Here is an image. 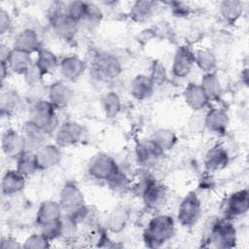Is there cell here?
Returning a JSON list of instances; mask_svg holds the SVG:
<instances>
[{
  "mask_svg": "<svg viewBox=\"0 0 249 249\" xmlns=\"http://www.w3.org/2000/svg\"><path fill=\"white\" fill-rule=\"evenodd\" d=\"M203 246L216 248H232L236 244V230L231 220L227 218H215L206 226Z\"/></svg>",
  "mask_w": 249,
  "mask_h": 249,
  "instance_id": "1",
  "label": "cell"
},
{
  "mask_svg": "<svg viewBox=\"0 0 249 249\" xmlns=\"http://www.w3.org/2000/svg\"><path fill=\"white\" fill-rule=\"evenodd\" d=\"M175 233V222L168 214H158L149 222L143 231L146 246L158 248L168 242Z\"/></svg>",
  "mask_w": 249,
  "mask_h": 249,
  "instance_id": "2",
  "label": "cell"
},
{
  "mask_svg": "<svg viewBox=\"0 0 249 249\" xmlns=\"http://www.w3.org/2000/svg\"><path fill=\"white\" fill-rule=\"evenodd\" d=\"M63 2H53L48 11V20L53 31L61 39L71 40L79 29V23L71 19L65 13Z\"/></svg>",
  "mask_w": 249,
  "mask_h": 249,
  "instance_id": "3",
  "label": "cell"
},
{
  "mask_svg": "<svg viewBox=\"0 0 249 249\" xmlns=\"http://www.w3.org/2000/svg\"><path fill=\"white\" fill-rule=\"evenodd\" d=\"M56 108L49 101L39 99L30 107L28 121L47 135L55 132L58 125Z\"/></svg>",
  "mask_w": 249,
  "mask_h": 249,
  "instance_id": "4",
  "label": "cell"
},
{
  "mask_svg": "<svg viewBox=\"0 0 249 249\" xmlns=\"http://www.w3.org/2000/svg\"><path fill=\"white\" fill-rule=\"evenodd\" d=\"M123 67L119 58L109 53H98L91 59L92 77L102 82L113 81L122 73Z\"/></svg>",
  "mask_w": 249,
  "mask_h": 249,
  "instance_id": "5",
  "label": "cell"
},
{
  "mask_svg": "<svg viewBox=\"0 0 249 249\" xmlns=\"http://www.w3.org/2000/svg\"><path fill=\"white\" fill-rule=\"evenodd\" d=\"M202 213L201 201L195 192L188 193L181 200L177 220L185 228L194 227L200 219Z\"/></svg>",
  "mask_w": 249,
  "mask_h": 249,
  "instance_id": "6",
  "label": "cell"
},
{
  "mask_svg": "<svg viewBox=\"0 0 249 249\" xmlns=\"http://www.w3.org/2000/svg\"><path fill=\"white\" fill-rule=\"evenodd\" d=\"M120 169L116 160L107 154L98 153L91 157L88 164L89 174L96 179L107 181Z\"/></svg>",
  "mask_w": 249,
  "mask_h": 249,
  "instance_id": "7",
  "label": "cell"
},
{
  "mask_svg": "<svg viewBox=\"0 0 249 249\" xmlns=\"http://www.w3.org/2000/svg\"><path fill=\"white\" fill-rule=\"evenodd\" d=\"M164 151L150 137L140 140L135 146V158L137 163L143 168H149L158 162Z\"/></svg>",
  "mask_w": 249,
  "mask_h": 249,
  "instance_id": "8",
  "label": "cell"
},
{
  "mask_svg": "<svg viewBox=\"0 0 249 249\" xmlns=\"http://www.w3.org/2000/svg\"><path fill=\"white\" fill-rule=\"evenodd\" d=\"M58 202L65 215L72 214L86 204L82 191L74 182H67L62 187Z\"/></svg>",
  "mask_w": 249,
  "mask_h": 249,
  "instance_id": "9",
  "label": "cell"
},
{
  "mask_svg": "<svg viewBox=\"0 0 249 249\" xmlns=\"http://www.w3.org/2000/svg\"><path fill=\"white\" fill-rule=\"evenodd\" d=\"M249 209V193L247 189H242L231 194L222 204V212L224 218L231 220L242 216Z\"/></svg>",
  "mask_w": 249,
  "mask_h": 249,
  "instance_id": "10",
  "label": "cell"
},
{
  "mask_svg": "<svg viewBox=\"0 0 249 249\" xmlns=\"http://www.w3.org/2000/svg\"><path fill=\"white\" fill-rule=\"evenodd\" d=\"M63 216L62 209L58 201L45 200L43 201L36 213V224L44 230L46 228L58 224Z\"/></svg>",
  "mask_w": 249,
  "mask_h": 249,
  "instance_id": "11",
  "label": "cell"
},
{
  "mask_svg": "<svg viewBox=\"0 0 249 249\" xmlns=\"http://www.w3.org/2000/svg\"><path fill=\"white\" fill-rule=\"evenodd\" d=\"M195 65V53L191 47L180 46L175 52L171 71L172 74L179 79L186 78L192 72Z\"/></svg>",
  "mask_w": 249,
  "mask_h": 249,
  "instance_id": "12",
  "label": "cell"
},
{
  "mask_svg": "<svg viewBox=\"0 0 249 249\" xmlns=\"http://www.w3.org/2000/svg\"><path fill=\"white\" fill-rule=\"evenodd\" d=\"M85 133L84 127L76 122H65L55 130V142L59 147H70L81 141Z\"/></svg>",
  "mask_w": 249,
  "mask_h": 249,
  "instance_id": "13",
  "label": "cell"
},
{
  "mask_svg": "<svg viewBox=\"0 0 249 249\" xmlns=\"http://www.w3.org/2000/svg\"><path fill=\"white\" fill-rule=\"evenodd\" d=\"M1 148L7 157L17 160L26 150L21 132L13 128L7 129L2 135Z\"/></svg>",
  "mask_w": 249,
  "mask_h": 249,
  "instance_id": "14",
  "label": "cell"
},
{
  "mask_svg": "<svg viewBox=\"0 0 249 249\" xmlns=\"http://www.w3.org/2000/svg\"><path fill=\"white\" fill-rule=\"evenodd\" d=\"M35 155L39 170L54 167L62 160L60 147L53 144H44L35 151Z\"/></svg>",
  "mask_w": 249,
  "mask_h": 249,
  "instance_id": "15",
  "label": "cell"
},
{
  "mask_svg": "<svg viewBox=\"0 0 249 249\" xmlns=\"http://www.w3.org/2000/svg\"><path fill=\"white\" fill-rule=\"evenodd\" d=\"M230 156L227 149L220 145L215 144L205 154L204 166L208 172H216L224 169L229 163Z\"/></svg>",
  "mask_w": 249,
  "mask_h": 249,
  "instance_id": "16",
  "label": "cell"
},
{
  "mask_svg": "<svg viewBox=\"0 0 249 249\" xmlns=\"http://www.w3.org/2000/svg\"><path fill=\"white\" fill-rule=\"evenodd\" d=\"M87 68L86 62L76 55L65 56L59 61V73L63 80L67 82H74L78 80Z\"/></svg>",
  "mask_w": 249,
  "mask_h": 249,
  "instance_id": "17",
  "label": "cell"
},
{
  "mask_svg": "<svg viewBox=\"0 0 249 249\" xmlns=\"http://www.w3.org/2000/svg\"><path fill=\"white\" fill-rule=\"evenodd\" d=\"M48 100L57 109H63L72 100L73 92L70 87L63 81L53 83L48 89Z\"/></svg>",
  "mask_w": 249,
  "mask_h": 249,
  "instance_id": "18",
  "label": "cell"
},
{
  "mask_svg": "<svg viewBox=\"0 0 249 249\" xmlns=\"http://www.w3.org/2000/svg\"><path fill=\"white\" fill-rule=\"evenodd\" d=\"M26 177L16 168L7 170L1 180V192L4 196H10L21 193L25 187Z\"/></svg>",
  "mask_w": 249,
  "mask_h": 249,
  "instance_id": "19",
  "label": "cell"
},
{
  "mask_svg": "<svg viewBox=\"0 0 249 249\" xmlns=\"http://www.w3.org/2000/svg\"><path fill=\"white\" fill-rule=\"evenodd\" d=\"M6 63L11 72L22 76H25L34 67L31 54L16 49H12V53Z\"/></svg>",
  "mask_w": 249,
  "mask_h": 249,
  "instance_id": "20",
  "label": "cell"
},
{
  "mask_svg": "<svg viewBox=\"0 0 249 249\" xmlns=\"http://www.w3.org/2000/svg\"><path fill=\"white\" fill-rule=\"evenodd\" d=\"M184 99L187 105L195 112H199L204 109L210 99L203 90L200 85L191 83L184 90Z\"/></svg>",
  "mask_w": 249,
  "mask_h": 249,
  "instance_id": "21",
  "label": "cell"
},
{
  "mask_svg": "<svg viewBox=\"0 0 249 249\" xmlns=\"http://www.w3.org/2000/svg\"><path fill=\"white\" fill-rule=\"evenodd\" d=\"M205 128L213 134L222 135L229 125V116L223 109H211L204 116Z\"/></svg>",
  "mask_w": 249,
  "mask_h": 249,
  "instance_id": "22",
  "label": "cell"
},
{
  "mask_svg": "<svg viewBox=\"0 0 249 249\" xmlns=\"http://www.w3.org/2000/svg\"><path fill=\"white\" fill-rule=\"evenodd\" d=\"M41 43L37 32L34 29L26 28L20 31L14 40V48L28 53L38 52L41 49Z\"/></svg>",
  "mask_w": 249,
  "mask_h": 249,
  "instance_id": "23",
  "label": "cell"
},
{
  "mask_svg": "<svg viewBox=\"0 0 249 249\" xmlns=\"http://www.w3.org/2000/svg\"><path fill=\"white\" fill-rule=\"evenodd\" d=\"M155 87L156 85L149 75L140 74L134 77L130 83V94L137 100H146L153 95Z\"/></svg>",
  "mask_w": 249,
  "mask_h": 249,
  "instance_id": "24",
  "label": "cell"
},
{
  "mask_svg": "<svg viewBox=\"0 0 249 249\" xmlns=\"http://www.w3.org/2000/svg\"><path fill=\"white\" fill-rule=\"evenodd\" d=\"M20 132L23 136L26 150L35 152L45 144V137L47 134L29 121L23 124Z\"/></svg>",
  "mask_w": 249,
  "mask_h": 249,
  "instance_id": "25",
  "label": "cell"
},
{
  "mask_svg": "<svg viewBox=\"0 0 249 249\" xmlns=\"http://www.w3.org/2000/svg\"><path fill=\"white\" fill-rule=\"evenodd\" d=\"M35 67L43 75L53 73L59 66V61L56 55L50 50L41 48L37 52V57L34 62Z\"/></svg>",
  "mask_w": 249,
  "mask_h": 249,
  "instance_id": "26",
  "label": "cell"
},
{
  "mask_svg": "<svg viewBox=\"0 0 249 249\" xmlns=\"http://www.w3.org/2000/svg\"><path fill=\"white\" fill-rule=\"evenodd\" d=\"M129 219V212L124 206L115 207L109 214L106 226L109 231L113 233H119L123 231Z\"/></svg>",
  "mask_w": 249,
  "mask_h": 249,
  "instance_id": "27",
  "label": "cell"
},
{
  "mask_svg": "<svg viewBox=\"0 0 249 249\" xmlns=\"http://www.w3.org/2000/svg\"><path fill=\"white\" fill-rule=\"evenodd\" d=\"M156 6L157 4L154 1H135L130 8L129 17L135 22H145L153 17Z\"/></svg>",
  "mask_w": 249,
  "mask_h": 249,
  "instance_id": "28",
  "label": "cell"
},
{
  "mask_svg": "<svg viewBox=\"0 0 249 249\" xmlns=\"http://www.w3.org/2000/svg\"><path fill=\"white\" fill-rule=\"evenodd\" d=\"M16 169L23 176L28 177L39 170L35 152L25 150L17 160Z\"/></svg>",
  "mask_w": 249,
  "mask_h": 249,
  "instance_id": "29",
  "label": "cell"
},
{
  "mask_svg": "<svg viewBox=\"0 0 249 249\" xmlns=\"http://www.w3.org/2000/svg\"><path fill=\"white\" fill-rule=\"evenodd\" d=\"M243 13V3L239 0H226L220 5V14L229 23H234Z\"/></svg>",
  "mask_w": 249,
  "mask_h": 249,
  "instance_id": "30",
  "label": "cell"
},
{
  "mask_svg": "<svg viewBox=\"0 0 249 249\" xmlns=\"http://www.w3.org/2000/svg\"><path fill=\"white\" fill-rule=\"evenodd\" d=\"M21 106L20 96L14 89H2L1 93V112L8 116L17 113Z\"/></svg>",
  "mask_w": 249,
  "mask_h": 249,
  "instance_id": "31",
  "label": "cell"
},
{
  "mask_svg": "<svg viewBox=\"0 0 249 249\" xmlns=\"http://www.w3.org/2000/svg\"><path fill=\"white\" fill-rule=\"evenodd\" d=\"M195 64L204 73H211L217 66V59L212 52L198 50L195 53Z\"/></svg>",
  "mask_w": 249,
  "mask_h": 249,
  "instance_id": "32",
  "label": "cell"
},
{
  "mask_svg": "<svg viewBox=\"0 0 249 249\" xmlns=\"http://www.w3.org/2000/svg\"><path fill=\"white\" fill-rule=\"evenodd\" d=\"M201 88L209 99H216L221 95L222 88L218 76L214 73H205L201 79Z\"/></svg>",
  "mask_w": 249,
  "mask_h": 249,
  "instance_id": "33",
  "label": "cell"
},
{
  "mask_svg": "<svg viewBox=\"0 0 249 249\" xmlns=\"http://www.w3.org/2000/svg\"><path fill=\"white\" fill-rule=\"evenodd\" d=\"M108 187L116 194L126 193L131 188L128 176L121 168L106 181Z\"/></svg>",
  "mask_w": 249,
  "mask_h": 249,
  "instance_id": "34",
  "label": "cell"
},
{
  "mask_svg": "<svg viewBox=\"0 0 249 249\" xmlns=\"http://www.w3.org/2000/svg\"><path fill=\"white\" fill-rule=\"evenodd\" d=\"M151 138L165 152L169 149H171L176 141H177V137L176 134L174 133V131H172L171 129L168 128H160L157 129L153 135L151 136Z\"/></svg>",
  "mask_w": 249,
  "mask_h": 249,
  "instance_id": "35",
  "label": "cell"
},
{
  "mask_svg": "<svg viewBox=\"0 0 249 249\" xmlns=\"http://www.w3.org/2000/svg\"><path fill=\"white\" fill-rule=\"evenodd\" d=\"M101 103L107 118H115L121 111V99L115 91H108L105 93Z\"/></svg>",
  "mask_w": 249,
  "mask_h": 249,
  "instance_id": "36",
  "label": "cell"
},
{
  "mask_svg": "<svg viewBox=\"0 0 249 249\" xmlns=\"http://www.w3.org/2000/svg\"><path fill=\"white\" fill-rule=\"evenodd\" d=\"M88 10V2L71 1L65 4L66 15L78 23H82Z\"/></svg>",
  "mask_w": 249,
  "mask_h": 249,
  "instance_id": "37",
  "label": "cell"
},
{
  "mask_svg": "<svg viewBox=\"0 0 249 249\" xmlns=\"http://www.w3.org/2000/svg\"><path fill=\"white\" fill-rule=\"evenodd\" d=\"M50 240L41 232V233H34L29 235L24 243L22 244L23 248L27 249H43V248H48L50 247Z\"/></svg>",
  "mask_w": 249,
  "mask_h": 249,
  "instance_id": "38",
  "label": "cell"
},
{
  "mask_svg": "<svg viewBox=\"0 0 249 249\" xmlns=\"http://www.w3.org/2000/svg\"><path fill=\"white\" fill-rule=\"evenodd\" d=\"M101 19H102V11L99 8V6H97L94 3L88 2L87 14L82 22H86L88 25L93 26L98 24Z\"/></svg>",
  "mask_w": 249,
  "mask_h": 249,
  "instance_id": "39",
  "label": "cell"
},
{
  "mask_svg": "<svg viewBox=\"0 0 249 249\" xmlns=\"http://www.w3.org/2000/svg\"><path fill=\"white\" fill-rule=\"evenodd\" d=\"M149 77L152 79L156 86L163 84L166 80V71L164 66L159 61H154L151 66V74Z\"/></svg>",
  "mask_w": 249,
  "mask_h": 249,
  "instance_id": "40",
  "label": "cell"
},
{
  "mask_svg": "<svg viewBox=\"0 0 249 249\" xmlns=\"http://www.w3.org/2000/svg\"><path fill=\"white\" fill-rule=\"evenodd\" d=\"M189 126H190V129L195 133H197V132H200L201 130H203L205 128L204 116L202 118L198 112L194 114L192 116V119L189 122Z\"/></svg>",
  "mask_w": 249,
  "mask_h": 249,
  "instance_id": "41",
  "label": "cell"
},
{
  "mask_svg": "<svg viewBox=\"0 0 249 249\" xmlns=\"http://www.w3.org/2000/svg\"><path fill=\"white\" fill-rule=\"evenodd\" d=\"M11 25H12V21H11L9 14L4 9H1V12H0V33H1V35L8 33L11 28Z\"/></svg>",
  "mask_w": 249,
  "mask_h": 249,
  "instance_id": "42",
  "label": "cell"
},
{
  "mask_svg": "<svg viewBox=\"0 0 249 249\" xmlns=\"http://www.w3.org/2000/svg\"><path fill=\"white\" fill-rule=\"evenodd\" d=\"M172 9V13L173 15H175V17L178 18H183V17H187L189 15V8L181 3V2H171L169 3Z\"/></svg>",
  "mask_w": 249,
  "mask_h": 249,
  "instance_id": "43",
  "label": "cell"
},
{
  "mask_svg": "<svg viewBox=\"0 0 249 249\" xmlns=\"http://www.w3.org/2000/svg\"><path fill=\"white\" fill-rule=\"evenodd\" d=\"M0 246L2 249H15L22 247V245H20L16 239L12 237H2Z\"/></svg>",
  "mask_w": 249,
  "mask_h": 249,
  "instance_id": "44",
  "label": "cell"
},
{
  "mask_svg": "<svg viewBox=\"0 0 249 249\" xmlns=\"http://www.w3.org/2000/svg\"><path fill=\"white\" fill-rule=\"evenodd\" d=\"M11 53H12V49L8 48V46H6L4 44H1V47H0V61L1 62H7Z\"/></svg>",
  "mask_w": 249,
  "mask_h": 249,
  "instance_id": "45",
  "label": "cell"
},
{
  "mask_svg": "<svg viewBox=\"0 0 249 249\" xmlns=\"http://www.w3.org/2000/svg\"><path fill=\"white\" fill-rule=\"evenodd\" d=\"M0 75H1V82L3 83L4 82V80H5V78H6V76L8 75V72L10 71L9 70V67H8V65H7V63L6 62H1V68H0Z\"/></svg>",
  "mask_w": 249,
  "mask_h": 249,
  "instance_id": "46",
  "label": "cell"
},
{
  "mask_svg": "<svg viewBox=\"0 0 249 249\" xmlns=\"http://www.w3.org/2000/svg\"><path fill=\"white\" fill-rule=\"evenodd\" d=\"M241 77H242L243 83L245 84V86H247V84H248V71H247V69L243 70V72L241 73Z\"/></svg>",
  "mask_w": 249,
  "mask_h": 249,
  "instance_id": "47",
  "label": "cell"
}]
</instances>
